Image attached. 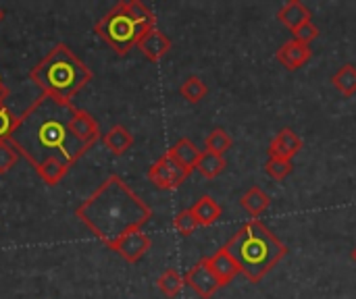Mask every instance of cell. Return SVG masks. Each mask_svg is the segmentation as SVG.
Segmentation results:
<instances>
[{
	"mask_svg": "<svg viewBox=\"0 0 356 299\" xmlns=\"http://www.w3.org/2000/svg\"><path fill=\"white\" fill-rule=\"evenodd\" d=\"M71 102L42 94L17 121L8 144L38 169L44 160L58 156L69 166L75 164L90 148H86L71 131Z\"/></svg>",
	"mask_w": 356,
	"mask_h": 299,
	"instance_id": "obj_1",
	"label": "cell"
},
{
	"mask_svg": "<svg viewBox=\"0 0 356 299\" xmlns=\"http://www.w3.org/2000/svg\"><path fill=\"white\" fill-rule=\"evenodd\" d=\"M75 216L98 241L111 248L127 233L140 231L152 219V210L119 175H111L77 206Z\"/></svg>",
	"mask_w": 356,
	"mask_h": 299,
	"instance_id": "obj_2",
	"label": "cell"
},
{
	"mask_svg": "<svg viewBox=\"0 0 356 299\" xmlns=\"http://www.w3.org/2000/svg\"><path fill=\"white\" fill-rule=\"evenodd\" d=\"M223 248L250 283H261L288 256V248L259 219L244 223Z\"/></svg>",
	"mask_w": 356,
	"mask_h": 299,
	"instance_id": "obj_3",
	"label": "cell"
},
{
	"mask_svg": "<svg viewBox=\"0 0 356 299\" xmlns=\"http://www.w3.org/2000/svg\"><path fill=\"white\" fill-rule=\"evenodd\" d=\"M29 79L42 89V94L69 102L92 81V71L67 44H56L29 71Z\"/></svg>",
	"mask_w": 356,
	"mask_h": 299,
	"instance_id": "obj_4",
	"label": "cell"
},
{
	"mask_svg": "<svg viewBox=\"0 0 356 299\" xmlns=\"http://www.w3.org/2000/svg\"><path fill=\"white\" fill-rule=\"evenodd\" d=\"M94 31L119 54L125 56L134 46H138L140 37L146 33L123 8V2H117L96 25Z\"/></svg>",
	"mask_w": 356,
	"mask_h": 299,
	"instance_id": "obj_5",
	"label": "cell"
},
{
	"mask_svg": "<svg viewBox=\"0 0 356 299\" xmlns=\"http://www.w3.org/2000/svg\"><path fill=\"white\" fill-rule=\"evenodd\" d=\"M190 175H192V171H188V169H184L181 164H177L167 152L148 169V179H150V183H152L156 189H163V191L177 189Z\"/></svg>",
	"mask_w": 356,
	"mask_h": 299,
	"instance_id": "obj_6",
	"label": "cell"
},
{
	"mask_svg": "<svg viewBox=\"0 0 356 299\" xmlns=\"http://www.w3.org/2000/svg\"><path fill=\"white\" fill-rule=\"evenodd\" d=\"M184 281H186L188 287H192V289L198 293V298L202 299H211L221 287H223L221 281H219V277H217L215 271L211 268L209 258H202L198 264H194V266L188 271V275L184 277Z\"/></svg>",
	"mask_w": 356,
	"mask_h": 299,
	"instance_id": "obj_7",
	"label": "cell"
},
{
	"mask_svg": "<svg viewBox=\"0 0 356 299\" xmlns=\"http://www.w3.org/2000/svg\"><path fill=\"white\" fill-rule=\"evenodd\" d=\"M150 246H152V241H150V237H148L146 233L134 231V233H127L125 237H121V239H119L117 244H113L108 250L117 252L125 262L136 264V262H140V260L146 256V252L150 250Z\"/></svg>",
	"mask_w": 356,
	"mask_h": 299,
	"instance_id": "obj_8",
	"label": "cell"
},
{
	"mask_svg": "<svg viewBox=\"0 0 356 299\" xmlns=\"http://www.w3.org/2000/svg\"><path fill=\"white\" fill-rule=\"evenodd\" d=\"M302 139L296 131L292 129H282L269 144V158H284L292 160L296 154L302 152Z\"/></svg>",
	"mask_w": 356,
	"mask_h": 299,
	"instance_id": "obj_9",
	"label": "cell"
},
{
	"mask_svg": "<svg viewBox=\"0 0 356 299\" xmlns=\"http://www.w3.org/2000/svg\"><path fill=\"white\" fill-rule=\"evenodd\" d=\"M71 131L86 148H92L100 137V127H98L96 119L90 112L79 110V108H75V112L71 117Z\"/></svg>",
	"mask_w": 356,
	"mask_h": 299,
	"instance_id": "obj_10",
	"label": "cell"
},
{
	"mask_svg": "<svg viewBox=\"0 0 356 299\" xmlns=\"http://www.w3.org/2000/svg\"><path fill=\"white\" fill-rule=\"evenodd\" d=\"M313 56V50L309 44H302L298 40H290L286 42L277 52H275V58L290 71H296L300 69L302 65H307Z\"/></svg>",
	"mask_w": 356,
	"mask_h": 299,
	"instance_id": "obj_11",
	"label": "cell"
},
{
	"mask_svg": "<svg viewBox=\"0 0 356 299\" xmlns=\"http://www.w3.org/2000/svg\"><path fill=\"white\" fill-rule=\"evenodd\" d=\"M138 48L142 50V54H144L148 60L159 62V60L171 50V40H169L163 31H159V29L154 27V29L146 31V33L140 37Z\"/></svg>",
	"mask_w": 356,
	"mask_h": 299,
	"instance_id": "obj_12",
	"label": "cell"
},
{
	"mask_svg": "<svg viewBox=\"0 0 356 299\" xmlns=\"http://www.w3.org/2000/svg\"><path fill=\"white\" fill-rule=\"evenodd\" d=\"M209 264H211V268L215 271V275L219 277L221 285L232 283V281L240 275V266H238V262L232 258V254H229L225 248H221L217 254H213V256L209 258Z\"/></svg>",
	"mask_w": 356,
	"mask_h": 299,
	"instance_id": "obj_13",
	"label": "cell"
},
{
	"mask_svg": "<svg viewBox=\"0 0 356 299\" xmlns=\"http://www.w3.org/2000/svg\"><path fill=\"white\" fill-rule=\"evenodd\" d=\"M167 154H169L177 164H181L184 169L194 171L202 152L196 148V144H194V142H190L188 137H181V139H177V142L167 150Z\"/></svg>",
	"mask_w": 356,
	"mask_h": 299,
	"instance_id": "obj_14",
	"label": "cell"
},
{
	"mask_svg": "<svg viewBox=\"0 0 356 299\" xmlns=\"http://www.w3.org/2000/svg\"><path fill=\"white\" fill-rule=\"evenodd\" d=\"M277 19H280L290 31H294V29H298L300 25H305V23L311 21V10H309L300 0H290V2H286V4L280 8Z\"/></svg>",
	"mask_w": 356,
	"mask_h": 299,
	"instance_id": "obj_15",
	"label": "cell"
},
{
	"mask_svg": "<svg viewBox=\"0 0 356 299\" xmlns=\"http://www.w3.org/2000/svg\"><path fill=\"white\" fill-rule=\"evenodd\" d=\"M102 142L106 146V150L115 156H123L131 146H134V135L129 133L127 127L123 125H115L111 127L104 135H102Z\"/></svg>",
	"mask_w": 356,
	"mask_h": 299,
	"instance_id": "obj_16",
	"label": "cell"
},
{
	"mask_svg": "<svg viewBox=\"0 0 356 299\" xmlns=\"http://www.w3.org/2000/svg\"><path fill=\"white\" fill-rule=\"evenodd\" d=\"M190 210L196 216L198 227H211V225H215L221 219V212H223L221 206H219V202L213 196H202Z\"/></svg>",
	"mask_w": 356,
	"mask_h": 299,
	"instance_id": "obj_17",
	"label": "cell"
},
{
	"mask_svg": "<svg viewBox=\"0 0 356 299\" xmlns=\"http://www.w3.org/2000/svg\"><path fill=\"white\" fill-rule=\"evenodd\" d=\"M35 171H38V175L42 177V181H44L46 185H58V183L65 179V175H67V171H69V164H67L63 158L52 156V158L44 160Z\"/></svg>",
	"mask_w": 356,
	"mask_h": 299,
	"instance_id": "obj_18",
	"label": "cell"
},
{
	"mask_svg": "<svg viewBox=\"0 0 356 299\" xmlns=\"http://www.w3.org/2000/svg\"><path fill=\"white\" fill-rule=\"evenodd\" d=\"M240 204H242V208H244L250 216L259 219V216L269 208L271 198H269V196H267L259 185H254V187H250V189L242 196Z\"/></svg>",
	"mask_w": 356,
	"mask_h": 299,
	"instance_id": "obj_19",
	"label": "cell"
},
{
	"mask_svg": "<svg viewBox=\"0 0 356 299\" xmlns=\"http://www.w3.org/2000/svg\"><path fill=\"white\" fill-rule=\"evenodd\" d=\"M123 2V8L127 10V15L144 29V31H150L156 27V17L154 12L140 0H121Z\"/></svg>",
	"mask_w": 356,
	"mask_h": 299,
	"instance_id": "obj_20",
	"label": "cell"
},
{
	"mask_svg": "<svg viewBox=\"0 0 356 299\" xmlns=\"http://www.w3.org/2000/svg\"><path fill=\"white\" fill-rule=\"evenodd\" d=\"M227 166L225 158L219 156V154H213V152H202L200 158H198V164H196V171L204 177V179H215L223 173V169Z\"/></svg>",
	"mask_w": 356,
	"mask_h": 299,
	"instance_id": "obj_21",
	"label": "cell"
},
{
	"mask_svg": "<svg viewBox=\"0 0 356 299\" xmlns=\"http://www.w3.org/2000/svg\"><path fill=\"white\" fill-rule=\"evenodd\" d=\"M334 87L344 94L346 98H353L356 94V67L355 65H344L334 77H332Z\"/></svg>",
	"mask_w": 356,
	"mask_h": 299,
	"instance_id": "obj_22",
	"label": "cell"
},
{
	"mask_svg": "<svg viewBox=\"0 0 356 299\" xmlns=\"http://www.w3.org/2000/svg\"><path fill=\"white\" fill-rule=\"evenodd\" d=\"M156 285H159V289H161V293H163L165 298H177V296L181 293L186 281H184V277H181L175 268H167V271L159 277Z\"/></svg>",
	"mask_w": 356,
	"mask_h": 299,
	"instance_id": "obj_23",
	"label": "cell"
},
{
	"mask_svg": "<svg viewBox=\"0 0 356 299\" xmlns=\"http://www.w3.org/2000/svg\"><path fill=\"white\" fill-rule=\"evenodd\" d=\"M179 94H181L188 102L198 104L200 100H204V98H207L209 87H207V83H204L198 75H190V77L179 85Z\"/></svg>",
	"mask_w": 356,
	"mask_h": 299,
	"instance_id": "obj_24",
	"label": "cell"
},
{
	"mask_svg": "<svg viewBox=\"0 0 356 299\" xmlns=\"http://www.w3.org/2000/svg\"><path fill=\"white\" fill-rule=\"evenodd\" d=\"M204 146H207V152H213V154L223 156V154L234 146V139H232V135H229L225 129L217 127V129H213V131L209 133Z\"/></svg>",
	"mask_w": 356,
	"mask_h": 299,
	"instance_id": "obj_25",
	"label": "cell"
},
{
	"mask_svg": "<svg viewBox=\"0 0 356 299\" xmlns=\"http://www.w3.org/2000/svg\"><path fill=\"white\" fill-rule=\"evenodd\" d=\"M265 171L271 179L275 181H284L292 175L294 171V164L292 160H284V158H269L267 164H265Z\"/></svg>",
	"mask_w": 356,
	"mask_h": 299,
	"instance_id": "obj_26",
	"label": "cell"
},
{
	"mask_svg": "<svg viewBox=\"0 0 356 299\" xmlns=\"http://www.w3.org/2000/svg\"><path fill=\"white\" fill-rule=\"evenodd\" d=\"M173 229L179 233V235H192L196 229H198V221H196V216L192 214V210L188 208V210H181L175 219H173Z\"/></svg>",
	"mask_w": 356,
	"mask_h": 299,
	"instance_id": "obj_27",
	"label": "cell"
},
{
	"mask_svg": "<svg viewBox=\"0 0 356 299\" xmlns=\"http://www.w3.org/2000/svg\"><path fill=\"white\" fill-rule=\"evenodd\" d=\"M19 117H15V112L6 106H0V142H8L10 133L17 127Z\"/></svg>",
	"mask_w": 356,
	"mask_h": 299,
	"instance_id": "obj_28",
	"label": "cell"
},
{
	"mask_svg": "<svg viewBox=\"0 0 356 299\" xmlns=\"http://www.w3.org/2000/svg\"><path fill=\"white\" fill-rule=\"evenodd\" d=\"M19 160V152L8 144L0 142V175H6Z\"/></svg>",
	"mask_w": 356,
	"mask_h": 299,
	"instance_id": "obj_29",
	"label": "cell"
},
{
	"mask_svg": "<svg viewBox=\"0 0 356 299\" xmlns=\"http://www.w3.org/2000/svg\"><path fill=\"white\" fill-rule=\"evenodd\" d=\"M292 33H294V40H298V42H302V44H311L313 40L319 37V27H317L313 21H309V23L300 25L298 29H294Z\"/></svg>",
	"mask_w": 356,
	"mask_h": 299,
	"instance_id": "obj_30",
	"label": "cell"
},
{
	"mask_svg": "<svg viewBox=\"0 0 356 299\" xmlns=\"http://www.w3.org/2000/svg\"><path fill=\"white\" fill-rule=\"evenodd\" d=\"M6 98H8V87L4 85V81H2V77H0V106H4Z\"/></svg>",
	"mask_w": 356,
	"mask_h": 299,
	"instance_id": "obj_31",
	"label": "cell"
},
{
	"mask_svg": "<svg viewBox=\"0 0 356 299\" xmlns=\"http://www.w3.org/2000/svg\"><path fill=\"white\" fill-rule=\"evenodd\" d=\"M350 256H353V260H355V262H356V248H355V250H353V254H350Z\"/></svg>",
	"mask_w": 356,
	"mask_h": 299,
	"instance_id": "obj_32",
	"label": "cell"
},
{
	"mask_svg": "<svg viewBox=\"0 0 356 299\" xmlns=\"http://www.w3.org/2000/svg\"><path fill=\"white\" fill-rule=\"evenodd\" d=\"M2 19H4V10L0 8V21H2Z\"/></svg>",
	"mask_w": 356,
	"mask_h": 299,
	"instance_id": "obj_33",
	"label": "cell"
}]
</instances>
